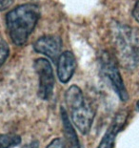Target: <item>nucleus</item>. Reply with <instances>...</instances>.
<instances>
[{
  "label": "nucleus",
  "mask_w": 139,
  "mask_h": 148,
  "mask_svg": "<svg viewBox=\"0 0 139 148\" xmlns=\"http://www.w3.org/2000/svg\"><path fill=\"white\" fill-rule=\"evenodd\" d=\"M40 17L39 7L35 4H23L8 12L6 23L14 44L24 45L35 28Z\"/></svg>",
  "instance_id": "f257e3e1"
},
{
  "label": "nucleus",
  "mask_w": 139,
  "mask_h": 148,
  "mask_svg": "<svg viewBox=\"0 0 139 148\" xmlns=\"http://www.w3.org/2000/svg\"><path fill=\"white\" fill-rule=\"evenodd\" d=\"M117 60L129 70L139 64V31L128 25H116L112 31Z\"/></svg>",
  "instance_id": "f03ea898"
},
{
  "label": "nucleus",
  "mask_w": 139,
  "mask_h": 148,
  "mask_svg": "<svg viewBox=\"0 0 139 148\" xmlns=\"http://www.w3.org/2000/svg\"><path fill=\"white\" fill-rule=\"evenodd\" d=\"M65 101L69 107L72 123L81 134L86 135L93 125L94 111L85 99L81 89L72 85L65 94Z\"/></svg>",
  "instance_id": "7ed1b4c3"
},
{
  "label": "nucleus",
  "mask_w": 139,
  "mask_h": 148,
  "mask_svg": "<svg viewBox=\"0 0 139 148\" xmlns=\"http://www.w3.org/2000/svg\"><path fill=\"white\" fill-rule=\"evenodd\" d=\"M100 67L101 72L110 82V86L117 94L122 101H126L129 99V95L125 84L123 82L122 77L120 75L118 66L116 64L114 58L108 52H103L100 56Z\"/></svg>",
  "instance_id": "20e7f679"
},
{
  "label": "nucleus",
  "mask_w": 139,
  "mask_h": 148,
  "mask_svg": "<svg viewBox=\"0 0 139 148\" xmlns=\"http://www.w3.org/2000/svg\"><path fill=\"white\" fill-rule=\"evenodd\" d=\"M33 68L38 75V96L41 99L49 100L55 87V75L50 61L46 58H37Z\"/></svg>",
  "instance_id": "39448f33"
},
{
  "label": "nucleus",
  "mask_w": 139,
  "mask_h": 148,
  "mask_svg": "<svg viewBox=\"0 0 139 148\" xmlns=\"http://www.w3.org/2000/svg\"><path fill=\"white\" fill-rule=\"evenodd\" d=\"M34 51L41 55L48 56L52 61L56 62L61 55L62 40L57 36H44L39 37L33 44Z\"/></svg>",
  "instance_id": "423d86ee"
},
{
  "label": "nucleus",
  "mask_w": 139,
  "mask_h": 148,
  "mask_svg": "<svg viewBox=\"0 0 139 148\" xmlns=\"http://www.w3.org/2000/svg\"><path fill=\"white\" fill-rule=\"evenodd\" d=\"M57 63V75L62 83H67L71 80L76 69V59L74 53L70 51L61 53L56 61Z\"/></svg>",
  "instance_id": "0eeeda50"
},
{
  "label": "nucleus",
  "mask_w": 139,
  "mask_h": 148,
  "mask_svg": "<svg viewBox=\"0 0 139 148\" xmlns=\"http://www.w3.org/2000/svg\"><path fill=\"white\" fill-rule=\"evenodd\" d=\"M126 119H127V114L125 112L117 114L114 121H112V123L103 136L97 148H114L115 138L119 131H121L123 128V125L126 122Z\"/></svg>",
  "instance_id": "6e6552de"
},
{
  "label": "nucleus",
  "mask_w": 139,
  "mask_h": 148,
  "mask_svg": "<svg viewBox=\"0 0 139 148\" xmlns=\"http://www.w3.org/2000/svg\"><path fill=\"white\" fill-rule=\"evenodd\" d=\"M61 118L63 129H64L63 131H64L66 141H67L69 148H84L81 145L80 141L77 138L76 132L74 130V127L72 126V122L70 121L68 114L64 108H61Z\"/></svg>",
  "instance_id": "1a4fd4ad"
},
{
  "label": "nucleus",
  "mask_w": 139,
  "mask_h": 148,
  "mask_svg": "<svg viewBox=\"0 0 139 148\" xmlns=\"http://www.w3.org/2000/svg\"><path fill=\"white\" fill-rule=\"evenodd\" d=\"M20 143L21 138L16 134H0V148H12Z\"/></svg>",
  "instance_id": "9d476101"
},
{
  "label": "nucleus",
  "mask_w": 139,
  "mask_h": 148,
  "mask_svg": "<svg viewBox=\"0 0 139 148\" xmlns=\"http://www.w3.org/2000/svg\"><path fill=\"white\" fill-rule=\"evenodd\" d=\"M9 53V46L2 38H0V67L4 64V62L6 61V59L8 58Z\"/></svg>",
  "instance_id": "9b49d317"
},
{
  "label": "nucleus",
  "mask_w": 139,
  "mask_h": 148,
  "mask_svg": "<svg viewBox=\"0 0 139 148\" xmlns=\"http://www.w3.org/2000/svg\"><path fill=\"white\" fill-rule=\"evenodd\" d=\"M46 148H65V143H64V141H63V140L57 138L50 141L49 143V145Z\"/></svg>",
  "instance_id": "f8f14e48"
},
{
  "label": "nucleus",
  "mask_w": 139,
  "mask_h": 148,
  "mask_svg": "<svg viewBox=\"0 0 139 148\" xmlns=\"http://www.w3.org/2000/svg\"><path fill=\"white\" fill-rule=\"evenodd\" d=\"M14 0H0V11H4L12 4Z\"/></svg>",
  "instance_id": "ddd939ff"
},
{
  "label": "nucleus",
  "mask_w": 139,
  "mask_h": 148,
  "mask_svg": "<svg viewBox=\"0 0 139 148\" xmlns=\"http://www.w3.org/2000/svg\"><path fill=\"white\" fill-rule=\"evenodd\" d=\"M132 15H134V19L139 23V1H137L136 4L134 5V10H132Z\"/></svg>",
  "instance_id": "4468645a"
},
{
  "label": "nucleus",
  "mask_w": 139,
  "mask_h": 148,
  "mask_svg": "<svg viewBox=\"0 0 139 148\" xmlns=\"http://www.w3.org/2000/svg\"><path fill=\"white\" fill-rule=\"evenodd\" d=\"M23 148H39V143L38 141H31V143L25 145Z\"/></svg>",
  "instance_id": "2eb2a0df"
},
{
  "label": "nucleus",
  "mask_w": 139,
  "mask_h": 148,
  "mask_svg": "<svg viewBox=\"0 0 139 148\" xmlns=\"http://www.w3.org/2000/svg\"><path fill=\"white\" fill-rule=\"evenodd\" d=\"M136 107H137V110H138V111H139V100H138V101H137V104H136Z\"/></svg>",
  "instance_id": "dca6fc26"
}]
</instances>
